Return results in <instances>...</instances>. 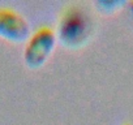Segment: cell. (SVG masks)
<instances>
[{"label": "cell", "instance_id": "cell-3", "mask_svg": "<svg viewBox=\"0 0 133 125\" xmlns=\"http://www.w3.org/2000/svg\"><path fill=\"white\" fill-rule=\"evenodd\" d=\"M29 34L28 21L11 8H0V35L9 39H24Z\"/></svg>", "mask_w": 133, "mask_h": 125}, {"label": "cell", "instance_id": "cell-4", "mask_svg": "<svg viewBox=\"0 0 133 125\" xmlns=\"http://www.w3.org/2000/svg\"><path fill=\"white\" fill-rule=\"evenodd\" d=\"M130 15H132V18H133V3H130Z\"/></svg>", "mask_w": 133, "mask_h": 125}, {"label": "cell", "instance_id": "cell-5", "mask_svg": "<svg viewBox=\"0 0 133 125\" xmlns=\"http://www.w3.org/2000/svg\"><path fill=\"white\" fill-rule=\"evenodd\" d=\"M127 125H129V124H127Z\"/></svg>", "mask_w": 133, "mask_h": 125}, {"label": "cell", "instance_id": "cell-1", "mask_svg": "<svg viewBox=\"0 0 133 125\" xmlns=\"http://www.w3.org/2000/svg\"><path fill=\"white\" fill-rule=\"evenodd\" d=\"M93 31V20L81 5H71L61 12L59 20V37L69 46L84 43Z\"/></svg>", "mask_w": 133, "mask_h": 125}, {"label": "cell", "instance_id": "cell-2", "mask_svg": "<svg viewBox=\"0 0 133 125\" xmlns=\"http://www.w3.org/2000/svg\"><path fill=\"white\" fill-rule=\"evenodd\" d=\"M55 44V33L52 29L43 26L35 30L25 47V60L30 65H39L48 56Z\"/></svg>", "mask_w": 133, "mask_h": 125}]
</instances>
